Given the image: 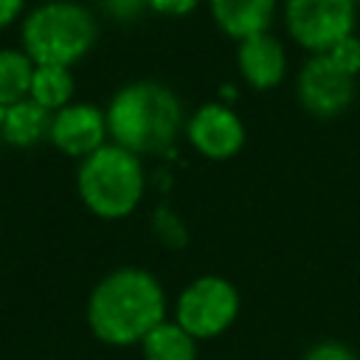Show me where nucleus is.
I'll return each instance as SVG.
<instances>
[{"instance_id": "nucleus-1", "label": "nucleus", "mask_w": 360, "mask_h": 360, "mask_svg": "<svg viewBox=\"0 0 360 360\" xmlns=\"http://www.w3.org/2000/svg\"><path fill=\"white\" fill-rule=\"evenodd\" d=\"M169 301L158 276L146 267L124 264L96 281L87 295V326L107 346H141V340L166 321Z\"/></svg>"}, {"instance_id": "nucleus-2", "label": "nucleus", "mask_w": 360, "mask_h": 360, "mask_svg": "<svg viewBox=\"0 0 360 360\" xmlns=\"http://www.w3.org/2000/svg\"><path fill=\"white\" fill-rule=\"evenodd\" d=\"M104 112L110 141L141 158L169 152L186 132V112L177 93L152 79L124 84Z\"/></svg>"}, {"instance_id": "nucleus-3", "label": "nucleus", "mask_w": 360, "mask_h": 360, "mask_svg": "<svg viewBox=\"0 0 360 360\" xmlns=\"http://www.w3.org/2000/svg\"><path fill=\"white\" fill-rule=\"evenodd\" d=\"M76 191L84 208L98 219H124L141 205L146 191L143 158L107 141L79 160Z\"/></svg>"}, {"instance_id": "nucleus-4", "label": "nucleus", "mask_w": 360, "mask_h": 360, "mask_svg": "<svg viewBox=\"0 0 360 360\" xmlns=\"http://www.w3.org/2000/svg\"><path fill=\"white\" fill-rule=\"evenodd\" d=\"M96 17L70 0H51L37 6L22 22V51L34 65L70 68L96 45Z\"/></svg>"}, {"instance_id": "nucleus-5", "label": "nucleus", "mask_w": 360, "mask_h": 360, "mask_svg": "<svg viewBox=\"0 0 360 360\" xmlns=\"http://www.w3.org/2000/svg\"><path fill=\"white\" fill-rule=\"evenodd\" d=\"M172 315L191 338L211 340L233 326L239 315V292L225 276H200L177 292Z\"/></svg>"}, {"instance_id": "nucleus-6", "label": "nucleus", "mask_w": 360, "mask_h": 360, "mask_svg": "<svg viewBox=\"0 0 360 360\" xmlns=\"http://www.w3.org/2000/svg\"><path fill=\"white\" fill-rule=\"evenodd\" d=\"M357 0H287L284 22L290 37L309 53H326L335 42L354 34Z\"/></svg>"}, {"instance_id": "nucleus-7", "label": "nucleus", "mask_w": 360, "mask_h": 360, "mask_svg": "<svg viewBox=\"0 0 360 360\" xmlns=\"http://www.w3.org/2000/svg\"><path fill=\"white\" fill-rule=\"evenodd\" d=\"M357 76L340 70L326 53H312L295 79L301 107L315 118H335L354 101Z\"/></svg>"}, {"instance_id": "nucleus-8", "label": "nucleus", "mask_w": 360, "mask_h": 360, "mask_svg": "<svg viewBox=\"0 0 360 360\" xmlns=\"http://www.w3.org/2000/svg\"><path fill=\"white\" fill-rule=\"evenodd\" d=\"M186 138L202 158L228 160L245 146V124L228 104L208 101L186 118Z\"/></svg>"}, {"instance_id": "nucleus-9", "label": "nucleus", "mask_w": 360, "mask_h": 360, "mask_svg": "<svg viewBox=\"0 0 360 360\" xmlns=\"http://www.w3.org/2000/svg\"><path fill=\"white\" fill-rule=\"evenodd\" d=\"M48 141L68 158H87L110 141L107 112L87 101H70L53 112Z\"/></svg>"}, {"instance_id": "nucleus-10", "label": "nucleus", "mask_w": 360, "mask_h": 360, "mask_svg": "<svg viewBox=\"0 0 360 360\" xmlns=\"http://www.w3.org/2000/svg\"><path fill=\"white\" fill-rule=\"evenodd\" d=\"M236 62H239L242 79L253 90H270V87H276L284 79V70H287L284 48L267 31L253 34L248 39H239Z\"/></svg>"}, {"instance_id": "nucleus-11", "label": "nucleus", "mask_w": 360, "mask_h": 360, "mask_svg": "<svg viewBox=\"0 0 360 360\" xmlns=\"http://www.w3.org/2000/svg\"><path fill=\"white\" fill-rule=\"evenodd\" d=\"M51 121L53 112L45 110L42 104H37L31 96L22 101H14L11 107H3V118H0V138L8 146L17 149H31L42 141H48L51 135Z\"/></svg>"}, {"instance_id": "nucleus-12", "label": "nucleus", "mask_w": 360, "mask_h": 360, "mask_svg": "<svg viewBox=\"0 0 360 360\" xmlns=\"http://www.w3.org/2000/svg\"><path fill=\"white\" fill-rule=\"evenodd\" d=\"M214 22L233 39H248L267 31L276 0H208Z\"/></svg>"}, {"instance_id": "nucleus-13", "label": "nucleus", "mask_w": 360, "mask_h": 360, "mask_svg": "<svg viewBox=\"0 0 360 360\" xmlns=\"http://www.w3.org/2000/svg\"><path fill=\"white\" fill-rule=\"evenodd\" d=\"M141 354L143 360H197V338L166 318L141 340Z\"/></svg>"}, {"instance_id": "nucleus-14", "label": "nucleus", "mask_w": 360, "mask_h": 360, "mask_svg": "<svg viewBox=\"0 0 360 360\" xmlns=\"http://www.w3.org/2000/svg\"><path fill=\"white\" fill-rule=\"evenodd\" d=\"M73 73L70 68H62V65H37L34 68V76H31V90L28 96L42 104L45 110L56 112L62 110L65 104H70L73 98Z\"/></svg>"}, {"instance_id": "nucleus-15", "label": "nucleus", "mask_w": 360, "mask_h": 360, "mask_svg": "<svg viewBox=\"0 0 360 360\" xmlns=\"http://www.w3.org/2000/svg\"><path fill=\"white\" fill-rule=\"evenodd\" d=\"M34 59L17 48H0V107H11L14 101L28 98Z\"/></svg>"}, {"instance_id": "nucleus-16", "label": "nucleus", "mask_w": 360, "mask_h": 360, "mask_svg": "<svg viewBox=\"0 0 360 360\" xmlns=\"http://www.w3.org/2000/svg\"><path fill=\"white\" fill-rule=\"evenodd\" d=\"M152 228H155V233H158V239L163 245H169V248H183L186 245V225H183V219L169 205L155 208Z\"/></svg>"}, {"instance_id": "nucleus-17", "label": "nucleus", "mask_w": 360, "mask_h": 360, "mask_svg": "<svg viewBox=\"0 0 360 360\" xmlns=\"http://www.w3.org/2000/svg\"><path fill=\"white\" fill-rule=\"evenodd\" d=\"M326 56H329L340 70L357 76V73H360V37H354V34L343 37L340 42H335V45L326 51Z\"/></svg>"}, {"instance_id": "nucleus-18", "label": "nucleus", "mask_w": 360, "mask_h": 360, "mask_svg": "<svg viewBox=\"0 0 360 360\" xmlns=\"http://www.w3.org/2000/svg\"><path fill=\"white\" fill-rule=\"evenodd\" d=\"M301 360H360V354L340 340H318L304 352Z\"/></svg>"}, {"instance_id": "nucleus-19", "label": "nucleus", "mask_w": 360, "mask_h": 360, "mask_svg": "<svg viewBox=\"0 0 360 360\" xmlns=\"http://www.w3.org/2000/svg\"><path fill=\"white\" fill-rule=\"evenodd\" d=\"M197 3L200 0H146V6L155 14H166V17H183V14L194 11Z\"/></svg>"}, {"instance_id": "nucleus-20", "label": "nucleus", "mask_w": 360, "mask_h": 360, "mask_svg": "<svg viewBox=\"0 0 360 360\" xmlns=\"http://www.w3.org/2000/svg\"><path fill=\"white\" fill-rule=\"evenodd\" d=\"M104 6L110 8V14H112V17L129 20V17H135V14L146 6V0H104Z\"/></svg>"}, {"instance_id": "nucleus-21", "label": "nucleus", "mask_w": 360, "mask_h": 360, "mask_svg": "<svg viewBox=\"0 0 360 360\" xmlns=\"http://www.w3.org/2000/svg\"><path fill=\"white\" fill-rule=\"evenodd\" d=\"M22 11V0H0V28L11 25Z\"/></svg>"}, {"instance_id": "nucleus-22", "label": "nucleus", "mask_w": 360, "mask_h": 360, "mask_svg": "<svg viewBox=\"0 0 360 360\" xmlns=\"http://www.w3.org/2000/svg\"><path fill=\"white\" fill-rule=\"evenodd\" d=\"M0 118H3V107H0ZM0 143H3V138H0Z\"/></svg>"}, {"instance_id": "nucleus-23", "label": "nucleus", "mask_w": 360, "mask_h": 360, "mask_svg": "<svg viewBox=\"0 0 360 360\" xmlns=\"http://www.w3.org/2000/svg\"><path fill=\"white\" fill-rule=\"evenodd\" d=\"M357 3H360V0H357Z\"/></svg>"}, {"instance_id": "nucleus-24", "label": "nucleus", "mask_w": 360, "mask_h": 360, "mask_svg": "<svg viewBox=\"0 0 360 360\" xmlns=\"http://www.w3.org/2000/svg\"><path fill=\"white\" fill-rule=\"evenodd\" d=\"M357 37H360V34H357Z\"/></svg>"}]
</instances>
